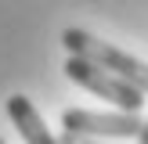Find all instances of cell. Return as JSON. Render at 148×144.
I'll return each mask as SVG.
<instances>
[{
    "label": "cell",
    "mask_w": 148,
    "mask_h": 144,
    "mask_svg": "<svg viewBox=\"0 0 148 144\" xmlns=\"http://www.w3.org/2000/svg\"><path fill=\"white\" fill-rule=\"evenodd\" d=\"M0 144H4V141H0Z\"/></svg>",
    "instance_id": "obj_7"
},
{
    "label": "cell",
    "mask_w": 148,
    "mask_h": 144,
    "mask_svg": "<svg viewBox=\"0 0 148 144\" xmlns=\"http://www.w3.org/2000/svg\"><path fill=\"white\" fill-rule=\"evenodd\" d=\"M62 69H65V76H69L76 86H83V90L98 94L101 101H112L119 112H134V115H137V112L145 108V94L137 90V86H130L127 79H119V76H112V72H105L101 65L87 61V58L69 54Z\"/></svg>",
    "instance_id": "obj_2"
},
{
    "label": "cell",
    "mask_w": 148,
    "mask_h": 144,
    "mask_svg": "<svg viewBox=\"0 0 148 144\" xmlns=\"http://www.w3.org/2000/svg\"><path fill=\"white\" fill-rule=\"evenodd\" d=\"M62 141H65V144H98L94 137H79V133H65Z\"/></svg>",
    "instance_id": "obj_5"
},
{
    "label": "cell",
    "mask_w": 148,
    "mask_h": 144,
    "mask_svg": "<svg viewBox=\"0 0 148 144\" xmlns=\"http://www.w3.org/2000/svg\"><path fill=\"white\" fill-rule=\"evenodd\" d=\"M141 122L134 112H87V108H69L62 115L65 133H79V137H134L141 133Z\"/></svg>",
    "instance_id": "obj_3"
},
{
    "label": "cell",
    "mask_w": 148,
    "mask_h": 144,
    "mask_svg": "<svg viewBox=\"0 0 148 144\" xmlns=\"http://www.w3.org/2000/svg\"><path fill=\"white\" fill-rule=\"evenodd\" d=\"M7 115H11V122L18 126V133H22L25 144H65L62 137H54L47 130V122L40 119V112L33 108V101H29L25 94L7 97Z\"/></svg>",
    "instance_id": "obj_4"
},
{
    "label": "cell",
    "mask_w": 148,
    "mask_h": 144,
    "mask_svg": "<svg viewBox=\"0 0 148 144\" xmlns=\"http://www.w3.org/2000/svg\"><path fill=\"white\" fill-rule=\"evenodd\" d=\"M62 47L69 50V54H76V58H87V61L101 65V69L112 72V76L127 79V83L137 86L141 94H148V61L127 54V50H119L116 43H105V40H98L94 33L72 25V29L62 33Z\"/></svg>",
    "instance_id": "obj_1"
},
{
    "label": "cell",
    "mask_w": 148,
    "mask_h": 144,
    "mask_svg": "<svg viewBox=\"0 0 148 144\" xmlns=\"http://www.w3.org/2000/svg\"><path fill=\"white\" fill-rule=\"evenodd\" d=\"M137 144H148V119L141 122V133H137Z\"/></svg>",
    "instance_id": "obj_6"
}]
</instances>
